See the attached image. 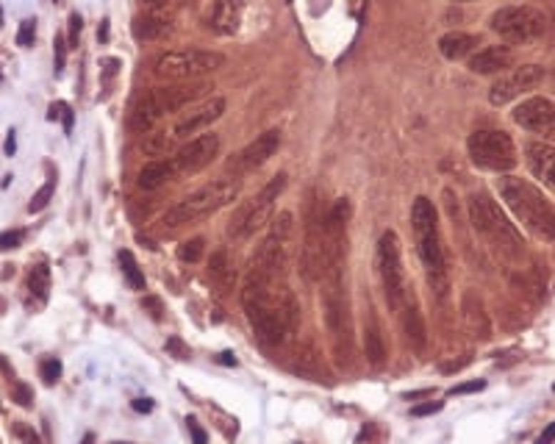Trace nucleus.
Segmentation results:
<instances>
[{
    "label": "nucleus",
    "mask_w": 555,
    "mask_h": 444,
    "mask_svg": "<svg viewBox=\"0 0 555 444\" xmlns=\"http://www.w3.org/2000/svg\"><path fill=\"white\" fill-rule=\"evenodd\" d=\"M242 306L250 328L264 344H283L297 328V300L286 284H261L245 278Z\"/></svg>",
    "instance_id": "obj_1"
},
{
    "label": "nucleus",
    "mask_w": 555,
    "mask_h": 444,
    "mask_svg": "<svg viewBox=\"0 0 555 444\" xmlns=\"http://www.w3.org/2000/svg\"><path fill=\"white\" fill-rule=\"evenodd\" d=\"M497 192L508 211L522 222V228L536 239L555 242V206L525 178L505 175L497 181Z\"/></svg>",
    "instance_id": "obj_2"
},
{
    "label": "nucleus",
    "mask_w": 555,
    "mask_h": 444,
    "mask_svg": "<svg viewBox=\"0 0 555 444\" xmlns=\"http://www.w3.org/2000/svg\"><path fill=\"white\" fill-rule=\"evenodd\" d=\"M242 192V183L236 178H214L211 183H205L200 189H195L192 195L180 197L175 206L161 214L158 220V228L161 231H175V228H183V225H192L203 217H211L220 209L230 206Z\"/></svg>",
    "instance_id": "obj_3"
},
{
    "label": "nucleus",
    "mask_w": 555,
    "mask_h": 444,
    "mask_svg": "<svg viewBox=\"0 0 555 444\" xmlns=\"http://www.w3.org/2000/svg\"><path fill=\"white\" fill-rule=\"evenodd\" d=\"M273 228L267 239L258 244L253 253L248 281L261 284H286V269H289V253H292V234H295V217L292 211H280L275 220H270Z\"/></svg>",
    "instance_id": "obj_4"
},
{
    "label": "nucleus",
    "mask_w": 555,
    "mask_h": 444,
    "mask_svg": "<svg viewBox=\"0 0 555 444\" xmlns=\"http://www.w3.org/2000/svg\"><path fill=\"white\" fill-rule=\"evenodd\" d=\"M411 225L417 236V250L425 264L428 281L439 297L447 294V262H444V247H442V234H439V220L436 209L428 197H417L411 206Z\"/></svg>",
    "instance_id": "obj_5"
},
{
    "label": "nucleus",
    "mask_w": 555,
    "mask_h": 444,
    "mask_svg": "<svg viewBox=\"0 0 555 444\" xmlns=\"http://www.w3.org/2000/svg\"><path fill=\"white\" fill-rule=\"evenodd\" d=\"M208 86L205 83H167V86H156L142 92L133 105H131V128L136 133H151V128L167 114H175L178 108L189 105L198 100Z\"/></svg>",
    "instance_id": "obj_6"
},
{
    "label": "nucleus",
    "mask_w": 555,
    "mask_h": 444,
    "mask_svg": "<svg viewBox=\"0 0 555 444\" xmlns=\"http://www.w3.org/2000/svg\"><path fill=\"white\" fill-rule=\"evenodd\" d=\"M469 220L472 228L480 236H486L492 244H497L505 256H522V236L514 228V222H508L503 209L497 206V200H492L489 195H472L469 197Z\"/></svg>",
    "instance_id": "obj_7"
},
{
    "label": "nucleus",
    "mask_w": 555,
    "mask_h": 444,
    "mask_svg": "<svg viewBox=\"0 0 555 444\" xmlns=\"http://www.w3.org/2000/svg\"><path fill=\"white\" fill-rule=\"evenodd\" d=\"M286 183H289L286 172H278L275 178H270V183H267L255 197L245 200L239 209L233 211V217H230V222H228V236L236 239V242H245V239H250L255 231H261V228L273 220L275 203H278V197L283 195Z\"/></svg>",
    "instance_id": "obj_8"
},
{
    "label": "nucleus",
    "mask_w": 555,
    "mask_h": 444,
    "mask_svg": "<svg viewBox=\"0 0 555 444\" xmlns=\"http://www.w3.org/2000/svg\"><path fill=\"white\" fill-rule=\"evenodd\" d=\"M223 64H225V56L217 51H200V48L167 51L156 58L153 76L161 81H195L220 70Z\"/></svg>",
    "instance_id": "obj_9"
},
{
    "label": "nucleus",
    "mask_w": 555,
    "mask_h": 444,
    "mask_svg": "<svg viewBox=\"0 0 555 444\" xmlns=\"http://www.w3.org/2000/svg\"><path fill=\"white\" fill-rule=\"evenodd\" d=\"M489 28L511 45H528L547 31V17L533 6H503L489 17Z\"/></svg>",
    "instance_id": "obj_10"
},
{
    "label": "nucleus",
    "mask_w": 555,
    "mask_h": 444,
    "mask_svg": "<svg viewBox=\"0 0 555 444\" xmlns=\"http://www.w3.org/2000/svg\"><path fill=\"white\" fill-rule=\"evenodd\" d=\"M467 150L472 164L492 172H508L519 164L516 145L505 131H475L467 139Z\"/></svg>",
    "instance_id": "obj_11"
},
{
    "label": "nucleus",
    "mask_w": 555,
    "mask_h": 444,
    "mask_svg": "<svg viewBox=\"0 0 555 444\" xmlns=\"http://www.w3.org/2000/svg\"><path fill=\"white\" fill-rule=\"evenodd\" d=\"M378 272H380V284H383V294H386V303L389 309H400L405 303V269L400 262V242L394 231H386L378 242Z\"/></svg>",
    "instance_id": "obj_12"
},
{
    "label": "nucleus",
    "mask_w": 555,
    "mask_h": 444,
    "mask_svg": "<svg viewBox=\"0 0 555 444\" xmlns=\"http://www.w3.org/2000/svg\"><path fill=\"white\" fill-rule=\"evenodd\" d=\"M541 81H544V67H539V64L511 67V70L500 73V78L492 83V89H489V103L492 105L514 103L516 98L533 92Z\"/></svg>",
    "instance_id": "obj_13"
},
{
    "label": "nucleus",
    "mask_w": 555,
    "mask_h": 444,
    "mask_svg": "<svg viewBox=\"0 0 555 444\" xmlns=\"http://www.w3.org/2000/svg\"><path fill=\"white\" fill-rule=\"evenodd\" d=\"M511 120L528 133L541 136V142H555V103L550 98H528L514 105Z\"/></svg>",
    "instance_id": "obj_14"
},
{
    "label": "nucleus",
    "mask_w": 555,
    "mask_h": 444,
    "mask_svg": "<svg viewBox=\"0 0 555 444\" xmlns=\"http://www.w3.org/2000/svg\"><path fill=\"white\" fill-rule=\"evenodd\" d=\"M220 153V136L217 133H198L192 139H186L180 148L175 150V170L178 172H200L205 170Z\"/></svg>",
    "instance_id": "obj_15"
},
{
    "label": "nucleus",
    "mask_w": 555,
    "mask_h": 444,
    "mask_svg": "<svg viewBox=\"0 0 555 444\" xmlns=\"http://www.w3.org/2000/svg\"><path fill=\"white\" fill-rule=\"evenodd\" d=\"M223 111H225V98L211 95L208 100H203L200 105H195L192 111H186V114L178 120L175 128L170 131L173 142H175V145H183L189 136H195L198 131L211 128V123H217V120L223 117Z\"/></svg>",
    "instance_id": "obj_16"
},
{
    "label": "nucleus",
    "mask_w": 555,
    "mask_h": 444,
    "mask_svg": "<svg viewBox=\"0 0 555 444\" xmlns=\"http://www.w3.org/2000/svg\"><path fill=\"white\" fill-rule=\"evenodd\" d=\"M322 250H325V228H322V217L311 214L308 225H305L303 236V250H300V267L308 281H320L322 278Z\"/></svg>",
    "instance_id": "obj_17"
},
{
    "label": "nucleus",
    "mask_w": 555,
    "mask_h": 444,
    "mask_svg": "<svg viewBox=\"0 0 555 444\" xmlns=\"http://www.w3.org/2000/svg\"><path fill=\"white\" fill-rule=\"evenodd\" d=\"M278 148H280V131H278V128H270V131L258 133L248 148H242L230 164H233L236 170H242V172H250V170H258L261 164H267L270 158L275 156Z\"/></svg>",
    "instance_id": "obj_18"
},
{
    "label": "nucleus",
    "mask_w": 555,
    "mask_h": 444,
    "mask_svg": "<svg viewBox=\"0 0 555 444\" xmlns=\"http://www.w3.org/2000/svg\"><path fill=\"white\" fill-rule=\"evenodd\" d=\"M514 58H516V53L508 45H489V48H480L472 53L467 67L475 76H497V73H505L508 67H514Z\"/></svg>",
    "instance_id": "obj_19"
},
{
    "label": "nucleus",
    "mask_w": 555,
    "mask_h": 444,
    "mask_svg": "<svg viewBox=\"0 0 555 444\" xmlns=\"http://www.w3.org/2000/svg\"><path fill=\"white\" fill-rule=\"evenodd\" d=\"M525 164L533 178L555 192V145L550 142H528L525 145Z\"/></svg>",
    "instance_id": "obj_20"
},
{
    "label": "nucleus",
    "mask_w": 555,
    "mask_h": 444,
    "mask_svg": "<svg viewBox=\"0 0 555 444\" xmlns=\"http://www.w3.org/2000/svg\"><path fill=\"white\" fill-rule=\"evenodd\" d=\"M242 14H245V0H214L208 11V26L220 36H233L242 26Z\"/></svg>",
    "instance_id": "obj_21"
},
{
    "label": "nucleus",
    "mask_w": 555,
    "mask_h": 444,
    "mask_svg": "<svg viewBox=\"0 0 555 444\" xmlns=\"http://www.w3.org/2000/svg\"><path fill=\"white\" fill-rule=\"evenodd\" d=\"M480 39L475 33H467V31H447L442 39H439V53L450 61H458V58H469L478 48Z\"/></svg>",
    "instance_id": "obj_22"
},
{
    "label": "nucleus",
    "mask_w": 555,
    "mask_h": 444,
    "mask_svg": "<svg viewBox=\"0 0 555 444\" xmlns=\"http://www.w3.org/2000/svg\"><path fill=\"white\" fill-rule=\"evenodd\" d=\"M170 31H173V17L164 9H151V11L139 14L136 23H133V33L139 39H161Z\"/></svg>",
    "instance_id": "obj_23"
},
{
    "label": "nucleus",
    "mask_w": 555,
    "mask_h": 444,
    "mask_svg": "<svg viewBox=\"0 0 555 444\" xmlns=\"http://www.w3.org/2000/svg\"><path fill=\"white\" fill-rule=\"evenodd\" d=\"M175 161L173 158H156V161H148L142 170H139V178H136V186L139 189H158V186H164V183L170 181L173 175H175Z\"/></svg>",
    "instance_id": "obj_24"
},
{
    "label": "nucleus",
    "mask_w": 555,
    "mask_h": 444,
    "mask_svg": "<svg viewBox=\"0 0 555 444\" xmlns=\"http://www.w3.org/2000/svg\"><path fill=\"white\" fill-rule=\"evenodd\" d=\"M403 325H405V336L411 341L414 350H422L425 341H428V334H425V325H422V314L414 303L405 306V316H403Z\"/></svg>",
    "instance_id": "obj_25"
},
{
    "label": "nucleus",
    "mask_w": 555,
    "mask_h": 444,
    "mask_svg": "<svg viewBox=\"0 0 555 444\" xmlns=\"http://www.w3.org/2000/svg\"><path fill=\"white\" fill-rule=\"evenodd\" d=\"M364 353H367V361L372 366H380L386 361V344H383V336H380L375 319H370L367 328H364Z\"/></svg>",
    "instance_id": "obj_26"
},
{
    "label": "nucleus",
    "mask_w": 555,
    "mask_h": 444,
    "mask_svg": "<svg viewBox=\"0 0 555 444\" xmlns=\"http://www.w3.org/2000/svg\"><path fill=\"white\" fill-rule=\"evenodd\" d=\"M48 291H51V269L45 264H36L28 275V294H34V300L42 306L48 300Z\"/></svg>",
    "instance_id": "obj_27"
},
{
    "label": "nucleus",
    "mask_w": 555,
    "mask_h": 444,
    "mask_svg": "<svg viewBox=\"0 0 555 444\" xmlns=\"http://www.w3.org/2000/svg\"><path fill=\"white\" fill-rule=\"evenodd\" d=\"M142 148H145L148 156H173V150H175L178 145L173 142V136L167 131H151L145 136Z\"/></svg>",
    "instance_id": "obj_28"
},
{
    "label": "nucleus",
    "mask_w": 555,
    "mask_h": 444,
    "mask_svg": "<svg viewBox=\"0 0 555 444\" xmlns=\"http://www.w3.org/2000/svg\"><path fill=\"white\" fill-rule=\"evenodd\" d=\"M120 267H123V275H126L128 286L133 289V291H145V286H148L145 272L139 269V264H136V259H133L131 250H123V253H120Z\"/></svg>",
    "instance_id": "obj_29"
},
{
    "label": "nucleus",
    "mask_w": 555,
    "mask_h": 444,
    "mask_svg": "<svg viewBox=\"0 0 555 444\" xmlns=\"http://www.w3.org/2000/svg\"><path fill=\"white\" fill-rule=\"evenodd\" d=\"M203 247H205V242H203L200 236H195V239H186V242L178 247V259H180V262H189V264L200 262V259H203Z\"/></svg>",
    "instance_id": "obj_30"
},
{
    "label": "nucleus",
    "mask_w": 555,
    "mask_h": 444,
    "mask_svg": "<svg viewBox=\"0 0 555 444\" xmlns=\"http://www.w3.org/2000/svg\"><path fill=\"white\" fill-rule=\"evenodd\" d=\"M53 192H56V183H53V178H51V181L45 183V186H42V189H39V192H36V195L31 197V203H28V211H31V214H39V211L48 209V203H51Z\"/></svg>",
    "instance_id": "obj_31"
},
{
    "label": "nucleus",
    "mask_w": 555,
    "mask_h": 444,
    "mask_svg": "<svg viewBox=\"0 0 555 444\" xmlns=\"http://www.w3.org/2000/svg\"><path fill=\"white\" fill-rule=\"evenodd\" d=\"M208 269H211V275H214V278H220V281H228V278H230V264H228V253H225V250H217V253H211Z\"/></svg>",
    "instance_id": "obj_32"
},
{
    "label": "nucleus",
    "mask_w": 555,
    "mask_h": 444,
    "mask_svg": "<svg viewBox=\"0 0 555 444\" xmlns=\"http://www.w3.org/2000/svg\"><path fill=\"white\" fill-rule=\"evenodd\" d=\"M67 51H70L67 39H64L61 33H56V39H53V64H56V76H61V73H64V64H67Z\"/></svg>",
    "instance_id": "obj_33"
},
{
    "label": "nucleus",
    "mask_w": 555,
    "mask_h": 444,
    "mask_svg": "<svg viewBox=\"0 0 555 444\" xmlns=\"http://www.w3.org/2000/svg\"><path fill=\"white\" fill-rule=\"evenodd\" d=\"M51 120H61L64 123V133H73V120H76V114H73V108L67 103H53L51 105V114H48Z\"/></svg>",
    "instance_id": "obj_34"
},
{
    "label": "nucleus",
    "mask_w": 555,
    "mask_h": 444,
    "mask_svg": "<svg viewBox=\"0 0 555 444\" xmlns=\"http://www.w3.org/2000/svg\"><path fill=\"white\" fill-rule=\"evenodd\" d=\"M39 378L53 386V383H58V378H61V361L58 358H45L42 364H39Z\"/></svg>",
    "instance_id": "obj_35"
},
{
    "label": "nucleus",
    "mask_w": 555,
    "mask_h": 444,
    "mask_svg": "<svg viewBox=\"0 0 555 444\" xmlns=\"http://www.w3.org/2000/svg\"><path fill=\"white\" fill-rule=\"evenodd\" d=\"M36 39V20H23L20 31H17V45L20 48H31Z\"/></svg>",
    "instance_id": "obj_36"
},
{
    "label": "nucleus",
    "mask_w": 555,
    "mask_h": 444,
    "mask_svg": "<svg viewBox=\"0 0 555 444\" xmlns=\"http://www.w3.org/2000/svg\"><path fill=\"white\" fill-rule=\"evenodd\" d=\"M11 392H14L17 406L31 408V403H34V392H31V386H28V383H23V381H14V383H11Z\"/></svg>",
    "instance_id": "obj_37"
},
{
    "label": "nucleus",
    "mask_w": 555,
    "mask_h": 444,
    "mask_svg": "<svg viewBox=\"0 0 555 444\" xmlns=\"http://www.w3.org/2000/svg\"><path fill=\"white\" fill-rule=\"evenodd\" d=\"M23 244V231H3L0 234V250L6 253V250H14V247H20Z\"/></svg>",
    "instance_id": "obj_38"
},
{
    "label": "nucleus",
    "mask_w": 555,
    "mask_h": 444,
    "mask_svg": "<svg viewBox=\"0 0 555 444\" xmlns=\"http://www.w3.org/2000/svg\"><path fill=\"white\" fill-rule=\"evenodd\" d=\"M11 430H14V436H17V439H23L26 444H42L39 442V436H36V430H34V428H28L26 422H14V428H11Z\"/></svg>",
    "instance_id": "obj_39"
},
{
    "label": "nucleus",
    "mask_w": 555,
    "mask_h": 444,
    "mask_svg": "<svg viewBox=\"0 0 555 444\" xmlns=\"http://www.w3.org/2000/svg\"><path fill=\"white\" fill-rule=\"evenodd\" d=\"M486 389V381H469V383H458L450 389V397H461V394H472V392H483Z\"/></svg>",
    "instance_id": "obj_40"
},
{
    "label": "nucleus",
    "mask_w": 555,
    "mask_h": 444,
    "mask_svg": "<svg viewBox=\"0 0 555 444\" xmlns=\"http://www.w3.org/2000/svg\"><path fill=\"white\" fill-rule=\"evenodd\" d=\"M167 353H173V356H175V358H180V361L192 356V353H189V347L178 339V336H170V339H167Z\"/></svg>",
    "instance_id": "obj_41"
},
{
    "label": "nucleus",
    "mask_w": 555,
    "mask_h": 444,
    "mask_svg": "<svg viewBox=\"0 0 555 444\" xmlns=\"http://www.w3.org/2000/svg\"><path fill=\"white\" fill-rule=\"evenodd\" d=\"M142 309H145V311L151 314V316H153V319H156V322H158V319L164 316V314H161V311H164V306H161V300H158V297H153V294H151V297H145V300H142Z\"/></svg>",
    "instance_id": "obj_42"
},
{
    "label": "nucleus",
    "mask_w": 555,
    "mask_h": 444,
    "mask_svg": "<svg viewBox=\"0 0 555 444\" xmlns=\"http://www.w3.org/2000/svg\"><path fill=\"white\" fill-rule=\"evenodd\" d=\"M81 28H83V20H81V14H70V36H67V45H70V48H78V36H81Z\"/></svg>",
    "instance_id": "obj_43"
},
{
    "label": "nucleus",
    "mask_w": 555,
    "mask_h": 444,
    "mask_svg": "<svg viewBox=\"0 0 555 444\" xmlns=\"http://www.w3.org/2000/svg\"><path fill=\"white\" fill-rule=\"evenodd\" d=\"M442 406H444V403H422V406H414L411 414H414V417H430V414H439Z\"/></svg>",
    "instance_id": "obj_44"
},
{
    "label": "nucleus",
    "mask_w": 555,
    "mask_h": 444,
    "mask_svg": "<svg viewBox=\"0 0 555 444\" xmlns=\"http://www.w3.org/2000/svg\"><path fill=\"white\" fill-rule=\"evenodd\" d=\"M120 67H123V61H120V58H106V61H103V78L106 81L114 78V76L120 73Z\"/></svg>",
    "instance_id": "obj_45"
},
{
    "label": "nucleus",
    "mask_w": 555,
    "mask_h": 444,
    "mask_svg": "<svg viewBox=\"0 0 555 444\" xmlns=\"http://www.w3.org/2000/svg\"><path fill=\"white\" fill-rule=\"evenodd\" d=\"M189 422V430H192V444H208V436L195 419H186Z\"/></svg>",
    "instance_id": "obj_46"
},
{
    "label": "nucleus",
    "mask_w": 555,
    "mask_h": 444,
    "mask_svg": "<svg viewBox=\"0 0 555 444\" xmlns=\"http://www.w3.org/2000/svg\"><path fill=\"white\" fill-rule=\"evenodd\" d=\"M536 444H555V422H550V425L544 428V433L536 439Z\"/></svg>",
    "instance_id": "obj_47"
},
{
    "label": "nucleus",
    "mask_w": 555,
    "mask_h": 444,
    "mask_svg": "<svg viewBox=\"0 0 555 444\" xmlns=\"http://www.w3.org/2000/svg\"><path fill=\"white\" fill-rule=\"evenodd\" d=\"M131 406H133V411H139V414H148V411H153V403L151 400H145V397H136Z\"/></svg>",
    "instance_id": "obj_48"
},
{
    "label": "nucleus",
    "mask_w": 555,
    "mask_h": 444,
    "mask_svg": "<svg viewBox=\"0 0 555 444\" xmlns=\"http://www.w3.org/2000/svg\"><path fill=\"white\" fill-rule=\"evenodd\" d=\"M14 150H17V136H14V131H9V136H6V156H14Z\"/></svg>",
    "instance_id": "obj_49"
},
{
    "label": "nucleus",
    "mask_w": 555,
    "mask_h": 444,
    "mask_svg": "<svg viewBox=\"0 0 555 444\" xmlns=\"http://www.w3.org/2000/svg\"><path fill=\"white\" fill-rule=\"evenodd\" d=\"M220 364L236 366V356H233V353H220Z\"/></svg>",
    "instance_id": "obj_50"
},
{
    "label": "nucleus",
    "mask_w": 555,
    "mask_h": 444,
    "mask_svg": "<svg viewBox=\"0 0 555 444\" xmlns=\"http://www.w3.org/2000/svg\"><path fill=\"white\" fill-rule=\"evenodd\" d=\"M98 36H101V42H106V39H108V20H103V26H101V31H98Z\"/></svg>",
    "instance_id": "obj_51"
},
{
    "label": "nucleus",
    "mask_w": 555,
    "mask_h": 444,
    "mask_svg": "<svg viewBox=\"0 0 555 444\" xmlns=\"http://www.w3.org/2000/svg\"><path fill=\"white\" fill-rule=\"evenodd\" d=\"M81 444H95V436H92V433H86V436H83V442H81Z\"/></svg>",
    "instance_id": "obj_52"
},
{
    "label": "nucleus",
    "mask_w": 555,
    "mask_h": 444,
    "mask_svg": "<svg viewBox=\"0 0 555 444\" xmlns=\"http://www.w3.org/2000/svg\"><path fill=\"white\" fill-rule=\"evenodd\" d=\"M111 444H131V442H111Z\"/></svg>",
    "instance_id": "obj_53"
},
{
    "label": "nucleus",
    "mask_w": 555,
    "mask_h": 444,
    "mask_svg": "<svg viewBox=\"0 0 555 444\" xmlns=\"http://www.w3.org/2000/svg\"><path fill=\"white\" fill-rule=\"evenodd\" d=\"M455 3H469V0H455Z\"/></svg>",
    "instance_id": "obj_54"
},
{
    "label": "nucleus",
    "mask_w": 555,
    "mask_h": 444,
    "mask_svg": "<svg viewBox=\"0 0 555 444\" xmlns=\"http://www.w3.org/2000/svg\"><path fill=\"white\" fill-rule=\"evenodd\" d=\"M151 3H158V0H151Z\"/></svg>",
    "instance_id": "obj_55"
},
{
    "label": "nucleus",
    "mask_w": 555,
    "mask_h": 444,
    "mask_svg": "<svg viewBox=\"0 0 555 444\" xmlns=\"http://www.w3.org/2000/svg\"><path fill=\"white\" fill-rule=\"evenodd\" d=\"M553 392H555V386H553Z\"/></svg>",
    "instance_id": "obj_56"
}]
</instances>
